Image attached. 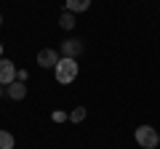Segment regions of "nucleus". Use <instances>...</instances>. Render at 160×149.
<instances>
[{
  "instance_id": "1",
  "label": "nucleus",
  "mask_w": 160,
  "mask_h": 149,
  "mask_svg": "<svg viewBox=\"0 0 160 149\" xmlns=\"http://www.w3.org/2000/svg\"><path fill=\"white\" fill-rule=\"evenodd\" d=\"M80 72V64L78 59H59V64L53 67V74H56V83H62V85H69V83H75V77H78Z\"/></svg>"
},
{
  "instance_id": "2",
  "label": "nucleus",
  "mask_w": 160,
  "mask_h": 149,
  "mask_svg": "<svg viewBox=\"0 0 160 149\" xmlns=\"http://www.w3.org/2000/svg\"><path fill=\"white\" fill-rule=\"evenodd\" d=\"M133 138H136V144L142 149H155L160 144V136H158V131L152 125H139L136 133H133Z\"/></svg>"
},
{
  "instance_id": "3",
  "label": "nucleus",
  "mask_w": 160,
  "mask_h": 149,
  "mask_svg": "<svg viewBox=\"0 0 160 149\" xmlns=\"http://www.w3.org/2000/svg\"><path fill=\"white\" fill-rule=\"evenodd\" d=\"M59 53L53 51V48H43V51H38V67H43V69H53L59 64Z\"/></svg>"
},
{
  "instance_id": "4",
  "label": "nucleus",
  "mask_w": 160,
  "mask_h": 149,
  "mask_svg": "<svg viewBox=\"0 0 160 149\" xmlns=\"http://www.w3.org/2000/svg\"><path fill=\"white\" fill-rule=\"evenodd\" d=\"M13 80H16V64L0 59V85H11Z\"/></svg>"
},
{
  "instance_id": "5",
  "label": "nucleus",
  "mask_w": 160,
  "mask_h": 149,
  "mask_svg": "<svg viewBox=\"0 0 160 149\" xmlns=\"http://www.w3.org/2000/svg\"><path fill=\"white\" fill-rule=\"evenodd\" d=\"M80 53H83V43H80V40L69 37V40L62 43V56H64V59H78Z\"/></svg>"
},
{
  "instance_id": "6",
  "label": "nucleus",
  "mask_w": 160,
  "mask_h": 149,
  "mask_svg": "<svg viewBox=\"0 0 160 149\" xmlns=\"http://www.w3.org/2000/svg\"><path fill=\"white\" fill-rule=\"evenodd\" d=\"M6 93H8V99H13V101H22V99L27 96V85H24L22 80H13L11 85H6Z\"/></svg>"
},
{
  "instance_id": "7",
  "label": "nucleus",
  "mask_w": 160,
  "mask_h": 149,
  "mask_svg": "<svg viewBox=\"0 0 160 149\" xmlns=\"http://www.w3.org/2000/svg\"><path fill=\"white\" fill-rule=\"evenodd\" d=\"M64 6H67L69 13H83L91 8V0H64Z\"/></svg>"
},
{
  "instance_id": "8",
  "label": "nucleus",
  "mask_w": 160,
  "mask_h": 149,
  "mask_svg": "<svg viewBox=\"0 0 160 149\" xmlns=\"http://www.w3.org/2000/svg\"><path fill=\"white\" fill-rule=\"evenodd\" d=\"M59 27H62V29H75V13L64 11L62 16H59Z\"/></svg>"
},
{
  "instance_id": "9",
  "label": "nucleus",
  "mask_w": 160,
  "mask_h": 149,
  "mask_svg": "<svg viewBox=\"0 0 160 149\" xmlns=\"http://www.w3.org/2000/svg\"><path fill=\"white\" fill-rule=\"evenodd\" d=\"M13 133H8V131H0V149H13Z\"/></svg>"
},
{
  "instance_id": "10",
  "label": "nucleus",
  "mask_w": 160,
  "mask_h": 149,
  "mask_svg": "<svg viewBox=\"0 0 160 149\" xmlns=\"http://www.w3.org/2000/svg\"><path fill=\"white\" fill-rule=\"evenodd\" d=\"M86 115H88L86 107H75L72 112H69V120H72V123H83V120H86Z\"/></svg>"
},
{
  "instance_id": "11",
  "label": "nucleus",
  "mask_w": 160,
  "mask_h": 149,
  "mask_svg": "<svg viewBox=\"0 0 160 149\" xmlns=\"http://www.w3.org/2000/svg\"><path fill=\"white\" fill-rule=\"evenodd\" d=\"M51 117H53V120H56V123H64V120H67L69 115H67V112H62V109H59V112H53Z\"/></svg>"
},
{
  "instance_id": "12",
  "label": "nucleus",
  "mask_w": 160,
  "mask_h": 149,
  "mask_svg": "<svg viewBox=\"0 0 160 149\" xmlns=\"http://www.w3.org/2000/svg\"><path fill=\"white\" fill-rule=\"evenodd\" d=\"M0 59H3V46H0Z\"/></svg>"
},
{
  "instance_id": "13",
  "label": "nucleus",
  "mask_w": 160,
  "mask_h": 149,
  "mask_svg": "<svg viewBox=\"0 0 160 149\" xmlns=\"http://www.w3.org/2000/svg\"><path fill=\"white\" fill-rule=\"evenodd\" d=\"M0 27H3V16H0Z\"/></svg>"
},
{
  "instance_id": "14",
  "label": "nucleus",
  "mask_w": 160,
  "mask_h": 149,
  "mask_svg": "<svg viewBox=\"0 0 160 149\" xmlns=\"http://www.w3.org/2000/svg\"><path fill=\"white\" fill-rule=\"evenodd\" d=\"M0 93H3V91H0Z\"/></svg>"
}]
</instances>
